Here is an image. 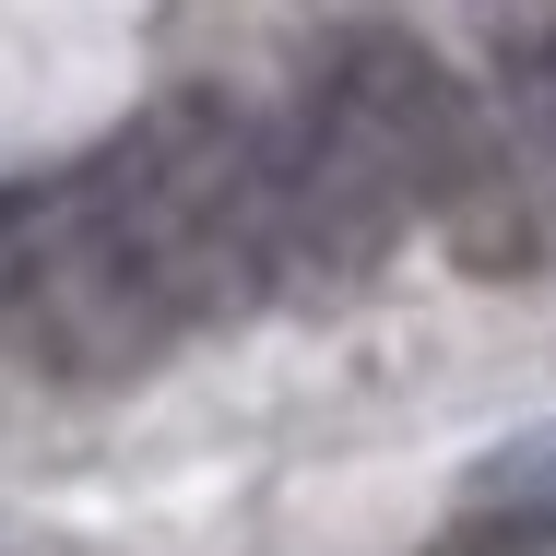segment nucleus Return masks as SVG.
<instances>
[{
    "label": "nucleus",
    "instance_id": "1",
    "mask_svg": "<svg viewBox=\"0 0 556 556\" xmlns=\"http://www.w3.org/2000/svg\"><path fill=\"white\" fill-rule=\"evenodd\" d=\"M108 190L118 237L166 320H237L273 296V118H249L214 84H178L84 166Z\"/></svg>",
    "mask_w": 556,
    "mask_h": 556
},
{
    "label": "nucleus",
    "instance_id": "2",
    "mask_svg": "<svg viewBox=\"0 0 556 556\" xmlns=\"http://www.w3.org/2000/svg\"><path fill=\"white\" fill-rule=\"evenodd\" d=\"M178 332L166 296L142 285L130 237H118L108 190L72 166L48 190H24L0 214V343L60 379V391H108V379H142L154 343Z\"/></svg>",
    "mask_w": 556,
    "mask_h": 556
},
{
    "label": "nucleus",
    "instance_id": "3",
    "mask_svg": "<svg viewBox=\"0 0 556 556\" xmlns=\"http://www.w3.org/2000/svg\"><path fill=\"white\" fill-rule=\"evenodd\" d=\"M296 96L332 118V130H355L403 178V202L462 237V261H521V214H509V178H497V154L473 130V96L450 84L403 24H332Z\"/></svg>",
    "mask_w": 556,
    "mask_h": 556
},
{
    "label": "nucleus",
    "instance_id": "4",
    "mask_svg": "<svg viewBox=\"0 0 556 556\" xmlns=\"http://www.w3.org/2000/svg\"><path fill=\"white\" fill-rule=\"evenodd\" d=\"M403 225H415L403 178L355 130H332L308 96L273 118V296H308V308L367 296L379 261L403 249Z\"/></svg>",
    "mask_w": 556,
    "mask_h": 556
},
{
    "label": "nucleus",
    "instance_id": "5",
    "mask_svg": "<svg viewBox=\"0 0 556 556\" xmlns=\"http://www.w3.org/2000/svg\"><path fill=\"white\" fill-rule=\"evenodd\" d=\"M462 509H485V521H533V533H556V427H521V439H497L485 462H473Z\"/></svg>",
    "mask_w": 556,
    "mask_h": 556
},
{
    "label": "nucleus",
    "instance_id": "6",
    "mask_svg": "<svg viewBox=\"0 0 556 556\" xmlns=\"http://www.w3.org/2000/svg\"><path fill=\"white\" fill-rule=\"evenodd\" d=\"M497 72H509V108L556 142V36H509V60H497Z\"/></svg>",
    "mask_w": 556,
    "mask_h": 556
},
{
    "label": "nucleus",
    "instance_id": "7",
    "mask_svg": "<svg viewBox=\"0 0 556 556\" xmlns=\"http://www.w3.org/2000/svg\"><path fill=\"white\" fill-rule=\"evenodd\" d=\"M427 556H556V533H533V521H485V509H462Z\"/></svg>",
    "mask_w": 556,
    "mask_h": 556
}]
</instances>
